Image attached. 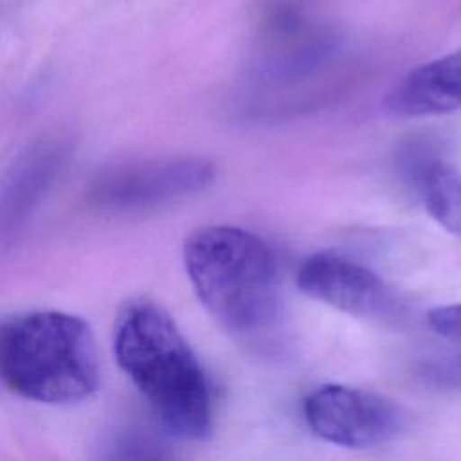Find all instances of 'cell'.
<instances>
[{
	"label": "cell",
	"mask_w": 461,
	"mask_h": 461,
	"mask_svg": "<svg viewBox=\"0 0 461 461\" xmlns=\"http://www.w3.org/2000/svg\"><path fill=\"white\" fill-rule=\"evenodd\" d=\"M113 351L162 425L178 438L211 430V391L189 342L175 321L149 301L128 303L115 322Z\"/></svg>",
	"instance_id": "cell-1"
},
{
	"label": "cell",
	"mask_w": 461,
	"mask_h": 461,
	"mask_svg": "<svg viewBox=\"0 0 461 461\" xmlns=\"http://www.w3.org/2000/svg\"><path fill=\"white\" fill-rule=\"evenodd\" d=\"M191 285L218 324L234 339L261 342L281 315L276 256L256 234L232 225H207L184 243Z\"/></svg>",
	"instance_id": "cell-2"
},
{
	"label": "cell",
	"mask_w": 461,
	"mask_h": 461,
	"mask_svg": "<svg viewBox=\"0 0 461 461\" xmlns=\"http://www.w3.org/2000/svg\"><path fill=\"white\" fill-rule=\"evenodd\" d=\"M0 382L40 403H76L99 385L90 326L56 310L31 312L0 324Z\"/></svg>",
	"instance_id": "cell-3"
},
{
	"label": "cell",
	"mask_w": 461,
	"mask_h": 461,
	"mask_svg": "<svg viewBox=\"0 0 461 461\" xmlns=\"http://www.w3.org/2000/svg\"><path fill=\"white\" fill-rule=\"evenodd\" d=\"M214 175V164L198 157L139 160L101 173L88 200L101 209L142 211L196 194L212 184Z\"/></svg>",
	"instance_id": "cell-4"
},
{
	"label": "cell",
	"mask_w": 461,
	"mask_h": 461,
	"mask_svg": "<svg viewBox=\"0 0 461 461\" xmlns=\"http://www.w3.org/2000/svg\"><path fill=\"white\" fill-rule=\"evenodd\" d=\"M303 412L315 436L348 448L389 443L407 423L405 412L385 396L340 384H326L308 393Z\"/></svg>",
	"instance_id": "cell-5"
},
{
	"label": "cell",
	"mask_w": 461,
	"mask_h": 461,
	"mask_svg": "<svg viewBox=\"0 0 461 461\" xmlns=\"http://www.w3.org/2000/svg\"><path fill=\"white\" fill-rule=\"evenodd\" d=\"M303 294L344 313L364 319H396L402 303L366 265L337 254L310 256L297 272Z\"/></svg>",
	"instance_id": "cell-6"
},
{
	"label": "cell",
	"mask_w": 461,
	"mask_h": 461,
	"mask_svg": "<svg viewBox=\"0 0 461 461\" xmlns=\"http://www.w3.org/2000/svg\"><path fill=\"white\" fill-rule=\"evenodd\" d=\"M68 160V144L45 139L16 158L0 184V241L25 227Z\"/></svg>",
	"instance_id": "cell-7"
},
{
	"label": "cell",
	"mask_w": 461,
	"mask_h": 461,
	"mask_svg": "<svg viewBox=\"0 0 461 461\" xmlns=\"http://www.w3.org/2000/svg\"><path fill=\"white\" fill-rule=\"evenodd\" d=\"M385 110L400 117L461 110V49L407 72L385 95Z\"/></svg>",
	"instance_id": "cell-8"
},
{
	"label": "cell",
	"mask_w": 461,
	"mask_h": 461,
	"mask_svg": "<svg viewBox=\"0 0 461 461\" xmlns=\"http://www.w3.org/2000/svg\"><path fill=\"white\" fill-rule=\"evenodd\" d=\"M414 180L429 214L461 238V171L441 160H420Z\"/></svg>",
	"instance_id": "cell-9"
},
{
	"label": "cell",
	"mask_w": 461,
	"mask_h": 461,
	"mask_svg": "<svg viewBox=\"0 0 461 461\" xmlns=\"http://www.w3.org/2000/svg\"><path fill=\"white\" fill-rule=\"evenodd\" d=\"M414 373L427 387L439 391L461 389V349L432 353L418 360Z\"/></svg>",
	"instance_id": "cell-10"
},
{
	"label": "cell",
	"mask_w": 461,
	"mask_h": 461,
	"mask_svg": "<svg viewBox=\"0 0 461 461\" xmlns=\"http://www.w3.org/2000/svg\"><path fill=\"white\" fill-rule=\"evenodd\" d=\"M427 321L438 335L461 344V303L432 308L427 315Z\"/></svg>",
	"instance_id": "cell-11"
}]
</instances>
